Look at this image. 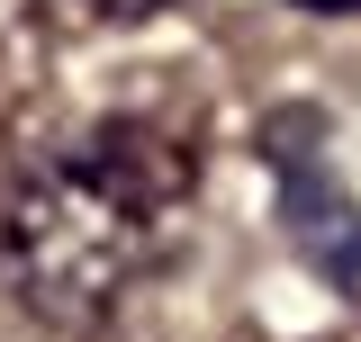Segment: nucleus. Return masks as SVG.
I'll list each match as a JSON object with an SVG mask.
<instances>
[{"label":"nucleus","mask_w":361,"mask_h":342,"mask_svg":"<svg viewBox=\"0 0 361 342\" xmlns=\"http://www.w3.org/2000/svg\"><path fill=\"white\" fill-rule=\"evenodd\" d=\"M63 27H145L154 9H172V0H45Z\"/></svg>","instance_id":"2"},{"label":"nucleus","mask_w":361,"mask_h":342,"mask_svg":"<svg viewBox=\"0 0 361 342\" xmlns=\"http://www.w3.org/2000/svg\"><path fill=\"white\" fill-rule=\"evenodd\" d=\"M190 144L145 118L63 144L0 208V279L54 334H90L163 270L190 208Z\"/></svg>","instance_id":"1"},{"label":"nucleus","mask_w":361,"mask_h":342,"mask_svg":"<svg viewBox=\"0 0 361 342\" xmlns=\"http://www.w3.org/2000/svg\"><path fill=\"white\" fill-rule=\"evenodd\" d=\"M307 9H334V18H343V9H361V0H307Z\"/></svg>","instance_id":"3"}]
</instances>
